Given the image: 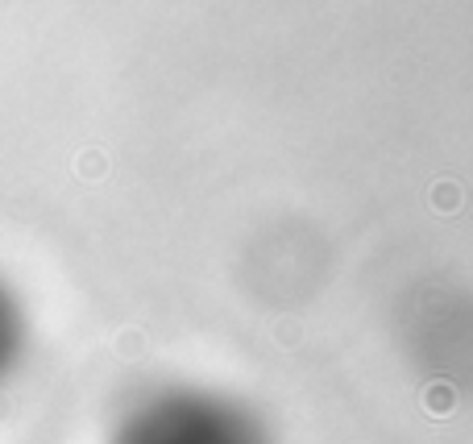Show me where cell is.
I'll list each match as a JSON object with an SVG mask.
<instances>
[{"mask_svg": "<svg viewBox=\"0 0 473 444\" xmlns=\"http://www.w3.org/2000/svg\"><path fill=\"white\" fill-rule=\"evenodd\" d=\"M420 407H424L432 420H444V415L457 407V386L444 382V378H436V382L424 386V395H420Z\"/></svg>", "mask_w": 473, "mask_h": 444, "instance_id": "6da1fadb", "label": "cell"}, {"mask_svg": "<svg viewBox=\"0 0 473 444\" xmlns=\"http://www.w3.org/2000/svg\"><path fill=\"white\" fill-rule=\"evenodd\" d=\"M461 204H465L461 183H453V179H440V183L432 188V208H436V212H457Z\"/></svg>", "mask_w": 473, "mask_h": 444, "instance_id": "7a4b0ae2", "label": "cell"}, {"mask_svg": "<svg viewBox=\"0 0 473 444\" xmlns=\"http://www.w3.org/2000/svg\"><path fill=\"white\" fill-rule=\"evenodd\" d=\"M121 349H125V357H141V349H146V336H141L138 328H129V333H121Z\"/></svg>", "mask_w": 473, "mask_h": 444, "instance_id": "3957f363", "label": "cell"}, {"mask_svg": "<svg viewBox=\"0 0 473 444\" xmlns=\"http://www.w3.org/2000/svg\"><path fill=\"white\" fill-rule=\"evenodd\" d=\"M79 170H88V175H100V170H104V159H100V154H92L88 162H79Z\"/></svg>", "mask_w": 473, "mask_h": 444, "instance_id": "277c9868", "label": "cell"}]
</instances>
